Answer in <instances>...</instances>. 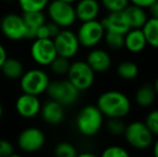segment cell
<instances>
[{
  "mask_svg": "<svg viewBox=\"0 0 158 157\" xmlns=\"http://www.w3.org/2000/svg\"><path fill=\"white\" fill-rule=\"evenodd\" d=\"M98 109L103 116L108 118H124L128 115L131 109V102L124 93L118 90H108L98 97Z\"/></svg>",
  "mask_w": 158,
  "mask_h": 157,
  "instance_id": "1",
  "label": "cell"
},
{
  "mask_svg": "<svg viewBox=\"0 0 158 157\" xmlns=\"http://www.w3.org/2000/svg\"><path fill=\"white\" fill-rule=\"evenodd\" d=\"M103 114L97 105H87L80 110L75 119L77 128L83 136L93 137L100 131L103 126Z\"/></svg>",
  "mask_w": 158,
  "mask_h": 157,
  "instance_id": "2",
  "label": "cell"
},
{
  "mask_svg": "<svg viewBox=\"0 0 158 157\" xmlns=\"http://www.w3.org/2000/svg\"><path fill=\"white\" fill-rule=\"evenodd\" d=\"M124 136L128 144L135 150L148 149L154 140V134L150 131L145 123L141 121H133L126 125Z\"/></svg>",
  "mask_w": 158,
  "mask_h": 157,
  "instance_id": "3",
  "label": "cell"
},
{
  "mask_svg": "<svg viewBox=\"0 0 158 157\" xmlns=\"http://www.w3.org/2000/svg\"><path fill=\"white\" fill-rule=\"evenodd\" d=\"M46 8L51 22L57 24L60 28L71 27L77 21L75 10L72 3L61 0H53L48 2Z\"/></svg>",
  "mask_w": 158,
  "mask_h": 157,
  "instance_id": "4",
  "label": "cell"
},
{
  "mask_svg": "<svg viewBox=\"0 0 158 157\" xmlns=\"http://www.w3.org/2000/svg\"><path fill=\"white\" fill-rule=\"evenodd\" d=\"M67 76L69 81L80 92L89 89L95 82V71L86 61L83 60H77L70 64Z\"/></svg>",
  "mask_w": 158,
  "mask_h": 157,
  "instance_id": "5",
  "label": "cell"
},
{
  "mask_svg": "<svg viewBox=\"0 0 158 157\" xmlns=\"http://www.w3.org/2000/svg\"><path fill=\"white\" fill-rule=\"evenodd\" d=\"M46 93L51 99L58 101L63 105H73L80 96V90L69 80L50 82Z\"/></svg>",
  "mask_w": 158,
  "mask_h": 157,
  "instance_id": "6",
  "label": "cell"
},
{
  "mask_svg": "<svg viewBox=\"0 0 158 157\" xmlns=\"http://www.w3.org/2000/svg\"><path fill=\"white\" fill-rule=\"evenodd\" d=\"M19 80H21L19 85L23 93L35 95V96L45 93L50 83L48 73L42 69H37V68L24 72Z\"/></svg>",
  "mask_w": 158,
  "mask_h": 157,
  "instance_id": "7",
  "label": "cell"
},
{
  "mask_svg": "<svg viewBox=\"0 0 158 157\" xmlns=\"http://www.w3.org/2000/svg\"><path fill=\"white\" fill-rule=\"evenodd\" d=\"M106 30L101 21L92 19V21L82 22L81 26L77 32L80 45L87 48H93L103 40Z\"/></svg>",
  "mask_w": 158,
  "mask_h": 157,
  "instance_id": "8",
  "label": "cell"
},
{
  "mask_svg": "<svg viewBox=\"0 0 158 157\" xmlns=\"http://www.w3.org/2000/svg\"><path fill=\"white\" fill-rule=\"evenodd\" d=\"M0 30L6 39L19 41L26 38V26L23 15L9 13L0 19Z\"/></svg>",
  "mask_w": 158,
  "mask_h": 157,
  "instance_id": "9",
  "label": "cell"
},
{
  "mask_svg": "<svg viewBox=\"0 0 158 157\" xmlns=\"http://www.w3.org/2000/svg\"><path fill=\"white\" fill-rule=\"evenodd\" d=\"M31 48H30V55L35 63L40 66H50V64L57 56L56 48L53 39H33Z\"/></svg>",
  "mask_w": 158,
  "mask_h": 157,
  "instance_id": "10",
  "label": "cell"
},
{
  "mask_svg": "<svg viewBox=\"0 0 158 157\" xmlns=\"http://www.w3.org/2000/svg\"><path fill=\"white\" fill-rule=\"evenodd\" d=\"M53 41H54L57 55L69 59L77 54L81 46L77 34L66 28L60 29V31L53 38Z\"/></svg>",
  "mask_w": 158,
  "mask_h": 157,
  "instance_id": "11",
  "label": "cell"
},
{
  "mask_svg": "<svg viewBox=\"0 0 158 157\" xmlns=\"http://www.w3.org/2000/svg\"><path fill=\"white\" fill-rule=\"evenodd\" d=\"M45 143V134L40 128H25L17 138L19 147L26 153H35L42 149Z\"/></svg>",
  "mask_w": 158,
  "mask_h": 157,
  "instance_id": "12",
  "label": "cell"
},
{
  "mask_svg": "<svg viewBox=\"0 0 158 157\" xmlns=\"http://www.w3.org/2000/svg\"><path fill=\"white\" fill-rule=\"evenodd\" d=\"M41 101L38 96L23 93L15 101V110L19 116L24 118H35L41 110Z\"/></svg>",
  "mask_w": 158,
  "mask_h": 157,
  "instance_id": "13",
  "label": "cell"
},
{
  "mask_svg": "<svg viewBox=\"0 0 158 157\" xmlns=\"http://www.w3.org/2000/svg\"><path fill=\"white\" fill-rule=\"evenodd\" d=\"M86 63L95 71V73H103L110 69L112 58L106 51L102 48H93L86 57Z\"/></svg>",
  "mask_w": 158,
  "mask_h": 157,
  "instance_id": "14",
  "label": "cell"
},
{
  "mask_svg": "<svg viewBox=\"0 0 158 157\" xmlns=\"http://www.w3.org/2000/svg\"><path fill=\"white\" fill-rule=\"evenodd\" d=\"M101 23L106 31H114L125 35L130 29L124 11L109 12V14L103 17V19H101Z\"/></svg>",
  "mask_w": 158,
  "mask_h": 157,
  "instance_id": "15",
  "label": "cell"
},
{
  "mask_svg": "<svg viewBox=\"0 0 158 157\" xmlns=\"http://www.w3.org/2000/svg\"><path fill=\"white\" fill-rule=\"evenodd\" d=\"M40 114H41L42 119L48 125H58L63 122L64 118V105L58 101L51 99L46 101L43 105H41Z\"/></svg>",
  "mask_w": 158,
  "mask_h": 157,
  "instance_id": "16",
  "label": "cell"
},
{
  "mask_svg": "<svg viewBox=\"0 0 158 157\" xmlns=\"http://www.w3.org/2000/svg\"><path fill=\"white\" fill-rule=\"evenodd\" d=\"M74 10L77 19L81 22L97 19L100 13V3L98 0H77Z\"/></svg>",
  "mask_w": 158,
  "mask_h": 157,
  "instance_id": "17",
  "label": "cell"
},
{
  "mask_svg": "<svg viewBox=\"0 0 158 157\" xmlns=\"http://www.w3.org/2000/svg\"><path fill=\"white\" fill-rule=\"evenodd\" d=\"M148 45L142 28H130L125 34L124 46L131 53H140Z\"/></svg>",
  "mask_w": 158,
  "mask_h": 157,
  "instance_id": "18",
  "label": "cell"
},
{
  "mask_svg": "<svg viewBox=\"0 0 158 157\" xmlns=\"http://www.w3.org/2000/svg\"><path fill=\"white\" fill-rule=\"evenodd\" d=\"M23 19L26 26L25 39H35L38 29L45 23V15H44L43 11L25 12L23 14Z\"/></svg>",
  "mask_w": 158,
  "mask_h": 157,
  "instance_id": "19",
  "label": "cell"
},
{
  "mask_svg": "<svg viewBox=\"0 0 158 157\" xmlns=\"http://www.w3.org/2000/svg\"><path fill=\"white\" fill-rule=\"evenodd\" d=\"M123 11L125 13L130 28H142L148 19L145 10L135 4H131V6L128 4Z\"/></svg>",
  "mask_w": 158,
  "mask_h": 157,
  "instance_id": "20",
  "label": "cell"
},
{
  "mask_svg": "<svg viewBox=\"0 0 158 157\" xmlns=\"http://www.w3.org/2000/svg\"><path fill=\"white\" fill-rule=\"evenodd\" d=\"M156 90L152 84H143L135 93V102L141 108H148L156 99Z\"/></svg>",
  "mask_w": 158,
  "mask_h": 157,
  "instance_id": "21",
  "label": "cell"
},
{
  "mask_svg": "<svg viewBox=\"0 0 158 157\" xmlns=\"http://www.w3.org/2000/svg\"><path fill=\"white\" fill-rule=\"evenodd\" d=\"M0 70L6 78L10 80H17L23 76L24 66L22 61L16 58H6Z\"/></svg>",
  "mask_w": 158,
  "mask_h": 157,
  "instance_id": "22",
  "label": "cell"
},
{
  "mask_svg": "<svg viewBox=\"0 0 158 157\" xmlns=\"http://www.w3.org/2000/svg\"><path fill=\"white\" fill-rule=\"evenodd\" d=\"M148 45L158 48V19L151 17L142 27Z\"/></svg>",
  "mask_w": 158,
  "mask_h": 157,
  "instance_id": "23",
  "label": "cell"
},
{
  "mask_svg": "<svg viewBox=\"0 0 158 157\" xmlns=\"http://www.w3.org/2000/svg\"><path fill=\"white\" fill-rule=\"evenodd\" d=\"M116 72L121 79L126 80V81H130V80L138 76V74H139V67L133 61L124 60L122 63H119V65L117 66Z\"/></svg>",
  "mask_w": 158,
  "mask_h": 157,
  "instance_id": "24",
  "label": "cell"
},
{
  "mask_svg": "<svg viewBox=\"0 0 158 157\" xmlns=\"http://www.w3.org/2000/svg\"><path fill=\"white\" fill-rule=\"evenodd\" d=\"M19 8L25 12H37L43 11L48 6L50 0H17Z\"/></svg>",
  "mask_w": 158,
  "mask_h": 157,
  "instance_id": "25",
  "label": "cell"
},
{
  "mask_svg": "<svg viewBox=\"0 0 158 157\" xmlns=\"http://www.w3.org/2000/svg\"><path fill=\"white\" fill-rule=\"evenodd\" d=\"M104 42L111 50H121L125 44V35L114 31H106L104 34Z\"/></svg>",
  "mask_w": 158,
  "mask_h": 157,
  "instance_id": "26",
  "label": "cell"
},
{
  "mask_svg": "<svg viewBox=\"0 0 158 157\" xmlns=\"http://www.w3.org/2000/svg\"><path fill=\"white\" fill-rule=\"evenodd\" d=\"M69 67H70V60H69V58L59 56V55H57L54 60L50 64L51 70L56 76H64V74H67Z\"/></svg>",
  "mask_w": 158,
  "mask_h": 157,
  "instance_id": "27",
  "label": "cell"
},
{
  "mask_svg": "<svg viewBox=\"0 0 158 157\" xmlns=\"http://www.w3.org/2000/svg\"><path fill=\"white\" fill-rule=\"evenodd\" d=\"M106 131L112 136H122L124 134L126 129V124L124 123L123 118H109L106 123Z\"/></svg>",
  "mask_w": 158,
  "mask_h": 157,
  "instance_id": "28",
  "label": "cell"
},
{
  "mask_svg": "<svg viewBox=\"0 0 158 157\" xmlns=\"http://www.w3.org/2000/svg\"><path fill=\"white\" fill-rule=\"evenodd\" d=\"M55 155L58 157H75L77 156V152L71 143L60 142L55 147Z\"/></svg>",
  "mask_w": 158,
  "mask_h": 157,
  "instance_id": "29",
  "label": "cell"
},
{
  "mask_svg": "<svg viewBox=\"0 0 158 157\" xmlns=\"http://www.w3.org/2000/svg\"><path fill=\"white\" fill-rule=\"evenodd\" d=\"M101 4L109 12L123 11L129 4V0H101Z\"/></svg>",
  "mask_w": 158,
  "mask_h": 157,
  "instance_id": "30",
  "label": "cell"
},
{
  "mask_svg": "<svg viewBox=\"0 0 158 157\" xmlns=\"http://www.w3.org/2000/svg\"><path fill=\"white\" fill-rule=\"evenodd\" d=\"M145 125L154 136L158 137V109L152 110L145 118Z\"/></svg>",
  "mask_w": 158,
  "mask_h": 157,
  "instance_id": "31",
  "label": "cell"
},
{
  "mask_svg": "<svg viewBox=\"0 0 158 157\" xmlns=\"http://www.w3.org/2000/svg\"><path fill=\"white\" fill-rule=\"evenodd\" d=\"M103 157H128L129 153L126 149L119 147V145H111L104 149L102 152Z\"/></svg>",
  "mask_w": 158,
  "mask_h": 157,
  "instance_id": "32",
  "label": "cell"
},
{
  "mask_svg": "<svg viewBox=\"0 0 158 157\" xmlns=\"http://www.w3.org/2000/svg\"><path fill=\"white\" fill-rule=\"evenodd\" d=\"M13 145L6 139H0V157H16Z\"/></svg>",
  "mask_w": 158,
  "mask_h": 157,
  "instance_id": "33",
  "label": "cell"
},
{
  "mask_svg": "<svg viewBox=\"0 0 158 157\" xmlns=\"http://www.w3.org/2000/svg\"><path fill=\"white\" fill-rule=\"evenodd\" d=\"M35 38H39V39L51 38L50 29H48V23H46V22L39 28V29H38L37 35H35ZM51 39H52V38H51Z\"/></svg>",
  "mask_w": 158,
  "mask_h": 157,
  "instance_id": "34",
  "label": "cell"
},
{
  "mask_svg": "<svg viewBox=\"0 0 158 157\" xmlns=\"http://www.w3.org/2000/svg\"><path fill=\"white\" fill-rule=\"evenodd\" d=\"M155 1H156V0H129V3L141 6V8H143V9H148V6Z\"/></svg>",
  "mask_w": 158,
  "mask_h": 157,
  "instance_id": "35",
  "label": "cell"
},
{
  "mask_svg": "<svg viewBox=\"0 0 158 157\" xmlns=\"http://www.w3.org/2000/svg\"><path fill=\"white\" fill-rule=\"evenodd\" d=\"M48 29H50V35H51V38H54L55 36H56L57 34H58L59 31H60L61 28L59 27L57 24L53 23V22H50V23H48Z\"/></svg>",
  "mask_w": 158,
  "mask_h": 157,
  "instance_id": "36",
  "label": "cell"
},
{
  "mask_svg": "<svg viewBox=\"0 0 158 157\" xmlns=\"http://www.w3.org/2000/svg\"><path fill=\"white\" fill-rule=\"evenodd\" d=\"M148 9V12H150L151 17L158 19V0H156L155 2H153Z\"/></svg>",
  "mask_w": 158,
  "mask_h": 157,
  "instance_id": "37",
  "label": "cell"
},
{
  "mask_svg": "<svg viewBox=\"0 0 158 157\" xmlns=\"http://www.w3.org/2000/svg\"><path fill=\"white\" fill-rule=\"evenodd\" d=\"M8 58V55H6V51L4 48V46L0 43V69H1L2 65L6 61V59Z\"/></svg>",
  "mask_w": 158,
  "mask_h": 157,
  "instance_id": "38",
  "label": "cell"
},
{
  "mask_svg": "<svg viewBox=\"0 0 158 157\" xmlns=\"http://www.w3.org/2000/svg\"><path fill=\"white\" fill-rule=\"evenodd\" d=\"M153 153H154V155L158 157V140L155 141L154 145H153Z\"/></svg>",
  "mask_w": 158,
  "mask_h": 157,
  "instance_id": "39",
  "label": "cell"
},
{
  "mask_svg": "<svg viewBox=\"0 0 158 157\" xmlns=\"http://www.w3.org/2000/svg\"><path fill=\"white\" fill-rule=\"evenodd\" d=\"M80 157H95V155L93 153H81L79 154Z\"/></svg>",
  "mask_w": 158,
  "mask_h": 157,
  "instance_id": "40",
  "label": "cell"
},
{
  "mask_svg": "<svg viewBox=\"0 0 158 157\" xmlns=\"http://www.w3.org/2000/svg\"><path fill=\"white\" fill-rule=\"evenodd\" d=\"M154 88H155V90H156V94L158 96V78L156 79V81H155V83H154Z\"/></svg>",
  "mask_w": 158,
  "mask_h": 157,
  "instance_id": "41",
  "label": "cell"
},
{
  "mask_svg": "<svg viewBox=\"0 0 158 157\" xmlns=\"http://www.w3.org/2000/svg\"><path fill=\"white\" fill-rule=\"evenodd\" d=\"M2 115H3V108H2V105L0 103V119H1Z\"/></svg>",
  "mask_w": 158,
  "mask_h": 157,
  "instance_id": "42",
  "label": "cell"
},
{
  "mask_svg": "<svg viewBox=\"0 0 158 157\" xmlns=\"http://www.w3.org/2000/svg\"><path fill=\"white\" fill-rule=\"evenodd\" d=\"M61 1H64V2H69V3H74V2H77V0H61Z\"/></svg>",
  "mask_w": 158,
  "mask_h": 157,
  "instance_id": "43",
  "label": "cell"
},
{
  "mask_svg": "<svg viewBox=\"0 0 158 157\" xmlns=\"http://www.w3.org/2000/svg\"><path fill=\"white\" fill-rule=\"evenodd\" d=\"M3 1H6V2H11V1H14V0H3Z\"/></svg>",
  "mask_w": 158,
  "mask_h": 157,
  "instance_id": "44",
  "label": "cell"
}]
</instances>
